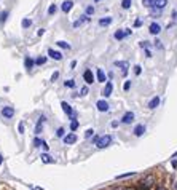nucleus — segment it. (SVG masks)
<instances>
[{"label":"nucleus","instance_id":"nucleus-40","mask_svg":"<svg viewBox=\"0 0 177 190\" xmlns=\"http://www.w3.org/2000/svg\"><path fill=\"white\" fill-rule=\"evenodd\" d=\"M58 77H59V72H54L51 75V82H56V80H58Z\"/></svg>","mask_w":177,"mask_h":190},{"label":"nucleus","instance_id":"nucleus-51","mask_svg":"<svg viewBox=\"0 0 177 190\" xmlns=\"http://www.w3.org/2000/svg\"><path fill=\"white\" fill-rule=\"evenodd\" d=\"M0 165H2V155H0Z\"/></svg>","mask_w":177,"mask_h":190},{"label":"nucleus","instance_id":"nucleus-12","mask_svg":"<svg viewBox=\"0 0 177 190\" xmlns=\"http://www.w3.org/2000/svg\"><path fill=\"white\" fill-rule=\"evenodd\" d=\"M46 122V118L43 117V115H42L40 118H38V122H37V126H35V134H40V133H42V130H43V123Z\"/></svg>","mask_w":177,"mask_h":190},{"label":"nucleus","instance_id":"nucleus-15","mask_svg":"<svg viewBox=\"0 0 177 190\" xmlns=\"http://www.w3.org/2000/svg\"><path fill=\"white\" fill-rule=\"evenodd\" d=\"M88 21H89V16H88V15H83L81 18H78V19H77V21H75V23H74V27H75V29H77V27H80L81 24H85V23H88Z\"/></svg>","mask_w":177,"mask_h":190},{"label":"nucleus","instance_id":"nucleus-2","mask_svg":"<svg viewBox=\"0 0 177 190\" xmlns=\"http://www.w3.org/2000/svg\"><path fill=\"white\" fill-rule=\"evenodd\" d=\"M153 182H155V177H153L152 174H148L147 177L142 181V185H140V188H139V190H148V188H150V187L153 185Z\"/></svg>","mask_w":177,"mask_h":190},{"label":"nucleus","instance_id":"nucleus-36","mask_svg":"<svg viewBox=\"0 0 177 190\" xmlns=\"http://www.w3.org/2000/svg\"><path fill=\"white\" fill-rule=\"evenodd\" d=\"M155 46H157L158 48V50H163V48H164V46H163V43H161V40H155Z\"/></svg>","mask_w":177,"mask_h":190},{"label":"nucleus","instance_id":"nucleus-16","mask_svg":"<svg viewBox=\"0 0 177 190\" xmlns=\"http://www.w3.org/2000/svg\"><path fill=\"white\" fill-rule=\"evenodd\" d=\"M34 66H35V61H34L32 58H29V56H27V58L24 59V67H26V70H32Z\"/></svg>","mask_w":177,"mask_h":190},{"label":"nucleus","instance_id":"nucleus-49","mask_svg":"<svg viewBox=\"0 0 177 190\" xmlns=\"http://www.w3.org/2000/svg\"><path fill=\"white\" fill-rule=\"evenodd\" d=\"M157 190H166V188H164V187H158Z\"/></svg>","mask_w":177,"mask_h":190},{"label":"nucleus","instance_id":"nucleus-10","mask_svg":"<svg viewBox=\"0 0 177 190\" xmlns=\"http://www.w3.org/2000/svg\"><path fill=\"white\" fill-rule=\"evenodd\" d=\"M72 8H74V2H72V0H64L62 5H61V10L64 11V13H69Z\"/></svg>","mask_w":177,"mask_h":190},{"label":"nucleus","instance_id":"nucleus-4","mask_svg":"<svg viewBox=\"0 0 177 190\" xmlns=\"http://www.w3.org/2000/svg\"><path fill=\"white\" fill-rule=\"evenodd\" d=\"M83 80L86 82L88 85H91V83L94 82V75H93V70H91V69H86V70H85V72H83Z\"/></svg>","mask_w":177,"mask_h":190},{"label":"nucleus","instance_id":"nucleus-29","mask_svg":"<svg viewBox=\"0 0 177 190\" xmlns=\"http://www.w3.org/2000/svg\"><path fill=\"white\" fill-rule=\"evenodd\" d=\"M21 24H23V27H24V29H27V27H31L32 21H31L29 18H24V19H23V23H21Z\"/></svg>","mask_w":177,"mask_h":190},{"label":"nucleus","instance_id":"nucleus-28","mask_svg":"<svg viewBox=\"0 0 177 190\" xmlns=\"http://www.w3.org/2000/svg\"><path fill=\"white\" fill-rule=\"evenodd\" d=\"M56 11H58V6H56L54 3H51L49 8H48V15H56Z\"/></svg>","mask_w":177,"mask_h":190},{"label":"nucleus","instance_id":"nucleus-19","mask_svg":"<svg viewBox=\"0 0 177 190\" xmlns=\"http://www.w3.org/2000/svg\"><path fill=\"white\" fill-rule=\"evenodd\" d=\"M145 133V126L144 125H137L136 128H134V136H137V137H140Z\"/></svg>","mask_w":177,"mask_h":190},{"label":"nucleus","instance_id":"nucleus-44","mask_svg":"<svg viewBox=\"0 0 177 190\" xmlns=\"http://www.w3.org/2000/svg\"><path fill=\"white\" fill-rule=\"evenodd\" d=\"M140 46H142V48H148V42H140Z\"/></svg>","mask_w":177,"mask_h":190},{"label":"nucleus","instance_id":"nucleus-5","mask_svg":"<svg viewBox=\"0 0 177 190\" xmlns=\"http://www.w3.org/2000/svg\"><path fill=\"white\" fill-rule=\"evenodd\" d=\"M115 67H120V69H121V74L126 75V74H128L129 64H128V61H117V62H115Z\"/></svg>","mask_w":177,"mask_h":190},{"label":"nucleus","instance_id":"nucleus-26","mask_svg":"<svg viewBox=\"0 0 177 190\" xmlns=\"http://www.w3.org/2000/svg\"><path fill=\"white\" fill-rule=\"evenodd\" d=\"M131 5H132V0H123V2H121V8L123 10H129Z\"/></svg>","mask_w":177,"mask_h":190},{"label":"nucleus","instance_id":"nucleus-13","mask_svg":"<svg viewBox=\"0 0 177 190\" xmlns=\"http://www.w3.org/2000/svg\"><path fill=\"white\" fill-rule=\"evenodd\" d=\"M61 107H62V110H64V112H66V114H67L69 117H72V115L75 114V112H74V109L70 107V104H67L66 101H62V102H61Z\"/></svg>","mask_w":177,"mask_h":190},{"label":"nucleus","instance_id":"nucleus-48","mask_svg":"<svg viewBox=\"0 0 177 190\" xmlns=\"http://www.w3.org/2000/svg\"><path fill=\"white\" fill-rule=\"evenodd\" d=\"M37 34H38V35H43V34H45V29H40Z\"/></svg>","mask_w":177,"mask_h":190},{"label":"nucleus","instance_id":"nucleus-24","mask_svg":"<svg viewBox=\"0 0 177 190\" xmlns=\"http://www.w3.org/2000/svg\"><path fill=\"white\" fill-rule=\"evenodd\" d=\"M155 3H157V0H142V5L147 6V8H152V6H155Z\"/></svg>","mask_w":177,"mask_h":190},{"label":"nucleus","instance_id":"nucleus-34","mask_svg":"<svg viewBox=\"0 0 177 190\" xmlns=\"http://www.w3.org/2000/svg\"><path fill=\"white\" fill-rule=\"evenodd\" d=\"M93 134H94V130H93V128H89V130L85 131V137H86V139H89Z\"/></svg>","mask_w":177,"mask_h":190},{"label":"nucleus","instance_id":"nucleus-22","mask_svg":"<svg viewBox=\"0 0 177 190\" xmlns=\"http://www.w3.org/2000/svg\"><path fill=\"white\" fill-rule=\"evenodd\" d=\"M56 45H58L59 48H62V50H70V45L67 43V42H62V40H59V42H56Z\"/></svg>","mask_w":177,"mask_h":190},{"label":"nucleus","instance_id":"nucleus-33","mask_svg":"<svg viewBox=\"0 0 177 190\" xmlns=\"http://www.w3.org/2000/svg\"><path fill=\"white\" fill-rule=\"evenodd\" d=\"M56 136H58V137H64L66 136V130L64 128H59L58 131H56Z\"/></svg>","mask_w":177,"mask_h":190},{"label":"nucleus","instance_id":"nucleus-41","mask_svg":"<svg viewBox=\"0 0 177 190\" xmlns=\"http://www.w3.org/2000/svg\"><path fill=\"white\" fill-rule=\"evenodd\" d=\"M19 134H24V123H19Z\"/></svg>","mask_w":177,"mask_h":190},{"label":"nucleus","instance_id":"nucleus-31","mask_svg":"<svg viewBox=\"0 0 177 190\" xmlns=\"http://www.w3.org/2000/svg\"><path fill=\"white\" fill-rule=\"evenodd\" d=\"M78 128V122H77V118H72V123H70V131H75Z\"/></svg>","mask_w":177,"mask_h":190},{"label":"nucleus","instance_id":"nucleus-21","mask_svg":"<svg viewBox=\"0 0 177 190\" xmlns=\"http://www.w3.org/2000/svg\"><path fill=\"white\" fill-rule=\"evenodd\" d=\"M40 158H42V161H43V163H46V165H49V163H53V161H54L51 157L48 155V153H42Z\"/></svg>","mask_w":177,"mask_h":190},{"label":"nucleus","instance_id":"nucleus-9","mask_svg":"<svg viewBox=\"0 0 177 190\" xmlns=\"http://www.w3.org/2000/svg\"><path fill=\"white\" fill-rule=\"evenodd\" d=\"M112 91H113V85H112V82H107L105 83V86H104V90H102V96L104 97H109L110 94H112Z\"/></svg>","mask_w":177,"mask_h":190},{"label":"nucleus","instance_id":"nucleus-47","mask_svg":"<svg viewBox=\"0 0 177 190\" xmlns=\"http://www.w3.org/2000/svg\"><path fill=\"white\" fill-rule=\"evenodd\" d=\"M75 66H77V61H72V64H70V69H75Z\"/></svg>","mask_w":177,"mask_h":190},{"label":"nucleus","instance_id":"nucleus-38","mask_svg":"<svg viewBox=\"0 0 177 190\" xmlns=\"http://www.w3.org/2000/svg\"><path fill=\"white\" fill-rule=\"evenodd\" d=\"M140 72H142L140 66H136V67H134V74H136V75H140Z\"/></svg>","mask_w":177,"mask_h":190},{"label":"nucleus","instance_id":"nucleus-3","mask_svg":"<svg viewBox=\"0 0 177 190\" xmlns=\"http://www.w3.org/2000/svg\"><path fill=\"white\" fill-rule=\"evenodd\" d=\"M2 117L6 118V120L13 118V117H15V109H13L11 105H5V107L2 109Z\"/></svg>","mask_w":177,"mask_h":190},{"label":"nucleus","instance_id":"nucleus-6","mask_svg":"<svg viewBox=\"0 0 177 190\" xmlns=\"http://www.w3.org/2000/svg\"><path fill=\"white\" fill-rule=\"evenodd\" d=\"M48 54H49V58L54 59V61H61L62 59V53L58 51V50H53V48H49V50H48Z\"/></svg>","mask_w":177,"mask_h":190},{"label":"nucleus","instance_id":"nucleus-17","mask_svg":"<svg viewBox=\"0 0 177 190\" xmlns=\"http://www.w3.org/2000/svg\"><path fill=\"white\" fill-rule=\"evenodd\" d=\"M75 142H77V136L74 134V133L64 136V144H75Z\"/></svg>","mask_w":177,"mask_h":190},{"label":"nucleus","instance_id":"nucleus-7","mask_svg":"<svg viewBox=\"0 0 177 190\" xmlns=\"http://www.w3.org/2000/svg\"><path fill=\"white\" fill-rule=\"evenodd\" d=\"M96 107H97L99 112H107L109 110V102L105 101V99H101V101L96 102Z\"/></svg>","mask_w":177,"mask_h":190},{"label":"nucleus","instance_id":"nucleus-32","mask_svg":"<svg viewBox=\"0 0 177 190\" xmlns=\"http://www.w3.org/2000/svg\"><path fill=\"white\" fill-rule=\"evenodd\" d=\"M94 11H96V10H94V6H93V5H89V6H86V15H88V16H91V15H94Z\"/></svg>","mask_w":177,"mask_h":190},{"label":"nucleus","instance_id":"nucleus-14","mask_svg":"<svg viewBox=\"0 0 177 190\" xmlns=\"http://www.w3.org/2000/svg\"><path fill=\"white\" fill-rule=\"evenodd\" d=\"M96 79H97V82L105 83V80H107V75H105V72H104L102 69H97V70H96Z\"/></svg>","mask_w":177,"mask_h":190},{"label":"nucleus","instance_id":"nucleus-43","mask_svg":"<svg viewBox=\"0 0 177 190\" xmlns=\"http://www.w3.org/2000/svg\"><path fill=\"white\" fill-rule=\"evenodd\" d=\"M145 56H147V58H152V51L148 50V48H145Z\"/></svg>","mask_w":177,"mask_h":190},{"label":"nucleus","instance_id":"nucleus-30","mask_svg":"<svg viewBox=\"0 0 177 190\" xmlns=\"http://www.w3.org/2000/svg\"><path fill=\"white\" fill-rule=\"evenodd\" d=\"M6 18H8V11H2V13H0V24H3L6 21Z\"/></svg>","mask_w":177,"mask_h":190},{"label":"nucleus","instance_id":"nucleus-37","mask_svg":"<svg viewBox=\"0 0 177 190\" xmlns=\"http://www.w3.org/2000/svg\"><path fill=\"white\" fill-rule=\"evenodd\" d=\"M42 141H43V139L35 137V139H34V147H40V145H42Z\"/></svg>","mask_w":177,"mask_h":190},{"label":"nucleus","instance_id":"nucleus-1","mask_svg":"<svg viewBox=\"0 0 177 190\" xmlns=\"http://www.w3.org/2000/svg\"><path fill=\"white\" fill-rule=\"evenodd\" d=\"M112 144V136L110 134H105V136H101L99 137V141H97V147L99 149H105V147H109Z\"/></svg>","mask_w":177,"mask_h":190},{"label":"nucleus","instance_id":"nucleus-50","mask_svg":"<svg viewBox=\"0 0 177 190\" xmlns=\"http://www.w3.org/2000/svg\"><path fill=\"white\" fill-rule=\"evenodd\" d=\"M172 157H174V158H177V152H175V153H174V155H172Z\"/></svg>","mask_w":177,"mask_h":190},{"label":"nucleus","instance_id":"nucleus-8","mask_svg":"<svg viewBox=\"0 0 177 190\" xmlns=\"http://www.w3.org/2000/svg\"><path fill=\"white\" fill-rule=\"evenodd\" d=\"M134 112H126V114L123 115V118H121V123L123 125H129L131 122H134Z\"/></svg>","mask_w":177,"mask_h":190},{"label":"nucleus","instance_id":"nucleus-42","mask_svg":"<svg viewBox=\"0 0 177 190\" xmlns=\"http://www.w3.org/2000/svg\"><path fill=\"white\" fill-rule=\"evenodd\" d=\"M80 94H81V96H86V94H88V88H86V86H83V88H81V93H80Z\"/></svg>","mask_w":177,"mask_h":190},{"label":"nucleus","instance_id":"nucleus-46","mask_svg":"<svg viewBox=\"0 0 177 190\" xmlns=\"http://www.w3.org/2000/svg\"><path fill=\"white\" fill-rule=\"evenodd\" d=\"M42 147H43V149H45V150H48V144L45 142V141H42Z\"/></svg>","mask_w":177,"mask_h":190},{"label":"nucleus","instance_id":"nucleus-45","mask_svg":"<svg viewBox=\"0 0 177 190\" xmlns=\"http://www.w3.org/2000/svg\"><path fill=\"white\" fill-rule=\"evenodd\" d=\"M134 26H136V27H139V26H142V21H140V19H137V21H136V23H134Z\"/></svg>","mask_w":177,"mask_h":190},{"label":"nucleus","instance_id":"nucleus-11","mask_svg":"<svg viewBox=\"0 0 177 190\" xmlns=\"http://www.w3.org/2000/svg\"><path fill=\"white\" fill-rule=\"evenodd\" d=\"M148 32H150L152 35H158V34L161 32V26H160L158 23H152L150 27H148Z\"/></svg>","mask_w":177,"mask_h":190},{"label":"nucleus","instance_id":"nucleus-35","mask_svg":"<svg viewBox=\"0 0 177 190\" xmlns=\"http://www.w3.org/2000/svg\"><path fill=\"white\" fill-rule=\"evenodd\" d=\"M64 85H66V88H74L75 86V82L74 80H66Z\"/></svg>","mask_w":177,"mask_h":190},{"label":"nucleus","instance_id":"nucleus-52","mask_svg":"<svg viewBox=\"0 0 177 190\" xmlns=\"http://www.w3.org/2000/svg\"><path fill=\"white\" fill-rule=\"evenodd\" d=\"M94 2H101V0H94Z\"/></svg>","mask_w":177,"mask_h":190},{"label":"nucleus","instance_id":"nucleus-27","mask_svg":"<svg viewBox=\"0 0 177 190\" xmlns=\"http://www.w3.org/2000/svg\"><path fill=\"white\" fill-rule=\"evenodd\" d=\"M45 62H46V58H45V56H38V58L35 59V64H37V66H43Z\"/></svg>","mask_w":177,"mask_h":190},{"label":"nucleus","instance_id":"nucleus-39","mask_svg":"<svg viewBox=\"0 0 177 190\" xmlns=\"http://www.w3.org/2000/svg\"><path fill=\"white\" fill-rule=\"evenodd\" d=\"M123 88H125V91H128L129 88H131V82L128 80V82H125V85H123Z\"/></svg>","mask_w":177,"mask_h":190},{"label":"nucleus","instance_id":"nucleus-23","mask_svg":"<svg viewBox=\"0 0 177 190\" xmlns=\"http://www.w3.org/2000/svg\"><path fill=\"white\" fill-rule=\"evenodd\" d=\"M112 23V18H101V19H99V26H109Z\"/></svg>","mask_w":177,"mask_h":190},{"label":"nucleus","instance_id":"nucleus-25","mask_svg":"<svg viewBox=\"0 0 177 190\" xmlns=\"http://www.w3.org/2000/svg\"><path fill=\"white\" fill-rule=\"evenodd\" d=\"M166 5H168V0H157V3H155V6L160 8V10H163Z\"/></svg>","mask_w":177,"mask_h":190},{"label":"nucleus","instance_id":"nucleus-18","mask_svg":"<svg viewBox=\"0 0 177 190\" xmlns=\"http://www.w3.org/2000/svg\"><path fill=\"white\" fill-rule=\"evenodd\" d=\"M113 37H115V40H123L125 37H128V32L123 31V29H118L115 34H113Z\"/></svg>","mask_w":177,"mask_h":190},{"label":"nucleus","instance_id":"nucleus-20","mask_svg":"<svg viewBox=\"0 0 177 190\" xmlns=\"http://www.w3.org/2000/svg\"><path fill=\"white\" fill-rule=\"evenodd\" d=\"M158 105H160V97H158V96H155L153 99L148 102V109H157Z\"/></svg>","mask_w":177,"mask_h":190}]
</instances>
